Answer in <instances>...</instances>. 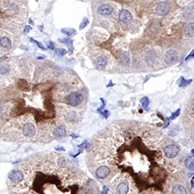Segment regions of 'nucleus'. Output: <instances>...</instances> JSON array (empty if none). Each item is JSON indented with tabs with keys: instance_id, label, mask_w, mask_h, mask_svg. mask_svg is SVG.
<instances>
[{
	"instance_id": "nucleus-1",
	"label": "nucleus",
	"mask_w": 194,
	"mask_h": 194,
	"mask_svg": "<svg viewBox=\"0 0 194 194\" xmlns=\"http://www.w3.org/2000/svg\"><path fill=\"white\" fill-rule=\"evenodd\" d=\"M83 100V96L79 92H73L67 97V101L72 106L79 105Z\"/></svg>"
},
{
	"instance_id": "nucleus-2",
	"label": "nucleus",
	"mask_w": 194,
	"mask_h": 194,
	"mask_svg": "<svg viewBox=\"0 0 194 194\" xmlns=\"http://www.w3.org/2000/svg\"><path fill=\"white\" fill-rule=\"evenodd\" d=\"M178 57H179V54L177 53V51L174 50V49H171V50H168V52L165 53L164 61L168 65H171V64L177 61Z\"/></svg>"
},
{
	"instance_id": "nucleus-3",
	"label": "nucleus",
	"mask_w": 194,
	"mask_h": 194,
	"mask_svg": "<svg viewBox=\"0 0 194 194\" xmlns=\"http://www.w3.org/2000/svg\"><path fill=\"white\" fill-rule=\"evenodd\" d=\"M8 178L12 182L18 183L23 179V173L20 170H12L8 174Z\"/></svg>"
},
{
	"instance_id": "nucleus-4",
	"label": "nucleus",
	"mask_w": 194,
	"mask_h": 194,
	"mask_svg": "<svg viewBox=\"0 0 194 194\" xmlns=\"http://www.w3.org/2000/svg\"><path fill=\"white\" fill-rule=\"evenodd\" d=\"M170 10V5L167 2H162L160 3L159 4L156 6V14H158L159 16H165L167 15Z\"/></svg>"
},
{
	"instance_id": "nucleus-5",
	"label": "nucleus",
	"mask_w": 194,
	"mask_h": 194,
	"mask_svg": "<svg viewBox=\"0 0 194 194\" xmlns=\"http://www.w3.org/2000/svg\"><path fill=\"white\" fill-rule=\"evenodd\" d=\"M179 152V148L176 145H169L165 149V154L168 158H174Z\"/></svg>"
},
{
	"instance_id": "nucleus-6",
	"label": "nucleus",
	"mask_w": 194,
	"mask_h": 194,
	"mask_svg": "<svg viewBox=\"0 0 194 194\" xmlns=\"http://www.w3.org/2000/svg\"><path fill=\"white\" fill-rule=\"evenodd\" d=\"M23 133L26 137H32L35 133V126L32 124L29 123L23 125Z\"/></svg>"
},
{
	"instance_id": "nucleus-7",
	"label": "nucleus",
	"mask_w": 194,
	"mask_h": 194,
	"mask_svg": "<svg viewBox=\"0 0 194 194\" xmlns=\"http://www.w3.org/2000/svg\"><path fill=\"white\" fill-rule=\"evenodd\" d=\"M119 19L124 23H130L132 20V16L130 12L127 10H122L119 13Z\"/></svg>"
},
{
	"instance_id": "nucleus-8",
	"label": "nucleus",
	"mask_w": 194,
	"mask_h": 194,
	"mask_svg": "<svg viewBox=\"0 0 194 194\" xmlns=\"http://www.w3.org/2000/svg\"><path fill=\"white\" fill-rule=\"evenodd\" d=\"M113 9L110 4H101L97 8V12L102 16H109L112 13Z\"/></svg>"
},
{
	"instance_id": "nucleus-9",
	"label": "nucleus",
	"mask_w": 194,
	"mask_h": 194,
	"mask_svg": "<svg viewBox=\"0 0 194 194\" xmlns=\"http://www.w3.org/2000/svg\"><path fill=\"white\" fill-rule=\"evenodd\" d=\"M110 174V169L106 166H101L96 170V175L99 179H105Z\"/></svg>"
},
{
	"instance_id": "nucleus-10",
	"label": "nucleus",
	"mask_w": 194,
	"mask_h": 194,
	"mask_svg": "<svg viewBox=\"0 0 194 194\" xmlns=\"http://www.w3.org/2000/svg\"><path fill=\"white\" fill-rule=\"evenodd\" d=\"M129 191V184L127 181L120 183L117 186V193L118 194H127Z\"/></svg>"
},
{
	"instance_id": "nucleus-11",
	"label": "nucleus",
	"mask_w": 194,
	"mask_h": 194,
	"mask_svg": "<svg viewBox=\"0 0 194 194\" xmlns=\"http://www.w3.org/2000/svg\"><path fill=\"white\" fill-rule=\"evenodd\" d=\"M185 35L192 37L194 35V23H191L187 24L185 28Z\"/></svg>"
},
{
	"instance_id": "nucleus-12",
	"label": "nucleus",
	"mask_w": 194,
	"mask_h": 194,
	"mask_svg": "<svg viewBox=\"0 0 194 194\" xmlns=\"http://www.w3.org/2000/svg\"><path fill=\"white\" fill-rule=\"evenodd\" d=\"M54 135L58 138H61L66 135V130L63 126H59L54 130Z\"/></svg>"
},
{
	"instance_id": "nucleus-13",
	"label": "nucleus",
	"mask_w": 194,
	"mask_h": 194,
	"mask_svg": "<svg viewBox=\"0 0 194 194\" xmlns=\"http://www.w3.org/2000/svg\"><path fill=\"white\" fill-rule=\"evenodd\" d=\"M185 167L188 168V169H190V170H192V171H193L194 170V155H191V156H189V157H187L186 160H185Z\"/></svg>"
},
{
	"instance_id": "nucleus-14",
	"label": "nucleus",
	"mask_w": 194,
	"mask_h": 194,
	"mask_svg": "<svg viewBox=\"0 0 194 194\" xmlns=\"http://www.w3.org/2000/svg\"><path fill=\"white\" fill-rule=\"evenodd\" d=\"M0 45L3 47V48H10L11 47V42L8 37H1L0 39Z\"/></svg>"
},
{
	"instance_id": "nucleus-15",
	"label": "nucleus",
	"mask_w": 194,
	"mask_h": 194,
	"mask_svg": "<svg viewBox=\"0 0 194 194\" xmlns=\"http://www.w3.org/2000/svg\"><path fill=\"white\" fill-rule=\"evenodd\" d=\"M173 193L174 194H186V190L184 186L182 185H175L173 189Z\"/></svg>"
},
{
	"instance_id": "nucleus-16",
	"label": "nucleus",
	"mask_w": 194,
	"mask_h": 194,
	"mask_svg": "<svg viewBox=\"0 0 194 194\" xmlns=\"http://www.w3.org/2000/svg\"><path fill=\"white\" fill-rule=\"evenodd\" d=\"M106 63H107V60H106L105 57L100 56V57L97 58V65L99 68H105L106 66Z\"/></svg>"
},
{
	"instance_id": "nucleus-17",
	"label": "nucleus",
	"mask_w": 194,
	"mask_h": 194,
	"mask_svg": "<svg viewBox=\"0 0 194 194\" xmlns=\"http://www.w3.org/2000/svg\"><path fill=\"white\" fill-rule=\"evenodd\" d=\"M141 104L142 107L145 109V110H149V97H142L141 99Z\"/></svg>"
},
{
	"instance_id": "nucleus-18",
	"label": "nucleus",
	"mask_w": 194,
	"mask_h": 194,
	"mask_svg": "<svg viewBox=\"0 0 194 194\" xmlns=\"http://www.w3.org/2000/svg\"><path fill=\"white\" fill-rule=\"evenodd\" d=\"M193 82V80H185L184 77H181L180 78V82H179V86L180 87H185V86H187L188 85H190L191 83Z\"/></svg>"
},
{
	"instance_id": "nucleus-19",
	"label": "nucleus",
	"mask_w": 194,
	"mask_h": 194,
	"mask_svg": "<svg viewBox=\"0 0 194 194\" xmlns=\"http://www.w3.org/2000/svg\"><path fill=\"white\" fill-rule=\"evenodd\" d=\"M61 32L63 34H66L67 35H72L76 33V30L74 29H69V28H65L62 29Z\"/></svg>"
},
{
	"instance_id": "nucleus-20",
	"label": "nucleus",
	"mask_w": 194,
	"mask_h": 194,
	"mask_svg": "<svg viewBox=\"0 0 194 194\" xmlns=\"http://www.w3.org/2000/svg\"><path fill=\"white\" fill-rule=\"evenodd\" d=\"M30 42H34V43H35V44L37 45V46H38L40 48H42V49H43V50H45V49H46L44 46L40 42H38V41H35V40H34L33 38H30Z\"/></svg>"
},
{
	"instance_id": "nucleus-21",
	"label": "nucleus",
	"mask_w": 194,
	"mask_h": 194,
	"mask_svg": "<svg viewBox=\"0 0 194 194\" xmlns=\"http://www.w3.org/2000/svg\"><path fill=\"white\" fill-rule=\"evenodd\" d=\"M88 23H89L88 19H87V18H84V19H83V21H82V23H80V29H84L85 27H86V25H87V24H88Z\"/></svg>"
},
{
	"instance_id": "nucleus-22",
	"label": "nucleus",
	"mask_w": 194,
	"mask_h": 194,
	"mask_svg": "<svg viewBox=\"0 0 194 194\" xmlns=\"http://www.w3.org/2000/svg\"><path fill=\"white\" fill-rule=\"evenodd\" d=\"M179 113H180V109H178V110H177L174 113H173V114H172V116L169 117V119H171V120H174V119H175L176 117H178V116H179Z\"/></svg>"
},
{
	"instance_id": "nucleus-23",
	"label": "nucleus",
	"mask_w": 194,
	"mask_h": 194,
	"mask_svg": "<svg viewBox=\"0 0 194 194\" xmlns=\"http://www.w3.org/2000/svg\"><path fill=\"white\" fill-rule=\"evenodd\" d=\"M67 53V50H66V49H64V48H57V49H56V53H57V54H59V55H61V56L65 55V54H66Z\"/></svg>"
},
{
	"instance_id": "nucleus-24",
	"label": "nucleus",
	"mask_w": 194,
	"mask_h": 194,
	"mask_svg": "<svg viewBox=\"0 0 194 194\" xmlns=\"http://www.w3.org/2000/svg\"><path fill=\"white\" fill-rule=\"evenodd\" d=\"M8 71V67L5 66V65H2V66H0V72L1 73H5L6 72Z\"/></svg>"
},
{
	"instance_id": "nucleus-25",
	"label": "nucleus",
	"mask_w": 194,
	"mask_h": 194,
	"mask_svg": "<svg viewBox=\"0 0 194 194\" xmlns=\"http://www.w3.org/2000/svg\"><path fill=\"white\" fill-rule=\"evenodd\" d=\"M78 147H80V148H82V149H88L89 147H90V144L87 143V141H86L84 143H82V144H80L79 145Z\"/></svg>"
},
{
	"instance_id": "nucleus-26",
	"label": "nucleus",
	"mask_w": 194,
	"mask_h": 194,
	"mask_svg": "<svg viewBox=\"0 0 194 194\" xmlns=\"http://www.w3.org/2000/svg\"><path fill=\"white\" fill-rule=\"evenodd\" d=\"M194 58V50H193L191 53H190V54L185 58V61H190V60H192V59H193Z\"/></svg>"
},
{
	"instance_id": "nucleus-27",
	"label": "nucleus",
	"mask_w": 194,
	"mask_h": 194,
	"mask_svg": "<svg viewBox=\"0 0 194 194\" xmlns=\"http://www.w3.org/2000/svg\"><path fill=\"white\" fill-rule=\"evenodd\" d=\"M102 114H103V116H105V118H108V116H110V112L108 111H103L102 112H101Z\"/></svg>"
},
{
	"instance_id": "nucleus-28",
	"label": "nucleus",
	"mask_w": 194,
	"mask_h": 194,
	"mask_svg": "<svg viewBox=\"0 0 194 194\" xmlns=\"http://www.w3.org/2000/svg\"><path fill=\"white\" fill-rule=\"evenodd\" d=\"M48 48L49 49H54V46H53V43L52 42H49L48 43Z\"/></svg>"
},
{
	"instance_id": "nucleus-29",
	"label": "nucleus",
	"mask_w": 194,
	"mask_h": 194,
	"mask_svg": "<svg viewBox=\"0 0 194 194\" xmlns=\"http://www.w3.org/2000/svg\"><path fill=\"white\" fill-rule=\"evenodd\" d=\"M30 29H31V27L26 26L25 27V29H24V33H25V34H27L28 32H29V31H30Z\"/></svg>"
},
{
	"instance_id": "nucleus-30",
	"label": "nucleus",
	"mask_w": 194,
	"mask_h": 194,
	"mask_svg": "<svg viewBox=\"0 0 194 194\" xmlns=\"http://www.w3.org/2000/svg\"><path fill=\"white\" fill-rule=\"evenodd\" d=\"M108 193V188L106 186H104V189H103V192H102V194H107Z\"/></svg>"
},
{
	"instance_id": "nucleus-31",
	"label": "nucleus",
	"mask_w": 194,
	"mask_h": 194,
	"mask_svg": "<svg viewBox=\"0 0 194 194\" xmlns=\"http://www.w3.org/2000/svg\"><path fill=\"white\" fill-rule=\"evenodd\" d=\"M55 149L60 150V151H65V149H64V148H61V147H55Z\"/></svg>"
},
{
	"instance_id": "nucleus-32",
	"label": "nucleus",
	"mask_w": 194,
	"mask_h": 194,
	"mask_svg": "<svg viewBox=\"0 0 194 194\" xmlns=\"http://www.w3.org/2000/svg\"><path fill=\"white\" fill-rule=\"evenodd\" d=\"M2 111H3V109H2V107L0 106V116H1V115H2Z\"/></svg>"
},
{
	"instance_id": "nucleus-33",
	"label": "nucleus",
	"mask_w": 194,
	"mask_h": 194,
	"mask_svg": "<svg viewBox=\"0 0 194 194\" xmlns=\"http://www.w3.org/2000/svg\"><path fill=\"white\" fill-rule=\"evenodd\" d=\"M192 186L194 187V183H193V180H192Z\"/></svg>"
},
{
	"instance_id": "nucleus-34",
	"label": "nucleus",
	"mask_w": 194,
	"mask_h": 194,
	"mask_svg": "<svg viewBox=\"0 0 194 194\" xmlns=\"http://www.w3.org/2000/svg\"><path fill=\"white\" fill-rule=\"evenodd\" d=\"M29 23H31V24H32V23H33V22H32V19H29Z\"/></svg>"
},
{
	"instance_id": "nucleus-35",
	"label": "nucleus",
	"mask_w": 194,
	"mask_h": 194,
	"mask_svg": "<svg viewBox=\"0 0 194 194\" xmlns=\"http://www.w3.org/2000/svg\"><path fill=\"white\" fill-rule=\"evenodd\" d=\"M72 137H78V135H72Z\"/></svg>"
},
{
	"instance_id": "nucleus-36",
	"label": "nucleus",
	"mask_w": 194,
	"mask_h": 194,
	"mask_svg": "<svg viewBox=\"0 0 194 194\" xmlns=\"http://www.w3.org/2000/svg\"><path fill=\"white\" fill-rule=\"evenodd\" d=\"M192 153L193 154V155H194V149H192Z\"/></svg>"
},
{
	"instance_id": "nucleus-37",
	"label": "nucleus",
	"mask_w": 194,
	"mask_h": 194,
	"mask_svg": "<svg viewBox=\"0 0 194 194\" xmlns=\"http://www.w3.org/2000/svg\"><path fill=\"white\" fill-rule=\"evenodd\" d=\"M193 180H194V176H193Z\"/></svg>"
},
{
	"instance_id": "nucleus-38",
	"label": "nucleus",
	"mask_w": 194,
	"mask_h": 194,
	"mask_svg": "<svg viewBox=\"0 0 194 194\" xmlns=\"http://www.w3.org/2000/svg\"><path fill=\"white\" fill-rule=\"evenodd\" d=\"M193 194H194V192H193Z\"/></svg>"
},
{
	"instance_id": "nucleus-39",
	"label": "nucleus",
	"mask_w": 194,
	"mask_h": 194,
	"mask_svg": "<svg viewBox=\"0 0 194 194\" xmlns=\"http://www.w3.org/2000/svg\"><path fill=\"white\" fill-rule=\"evenodd\" d=\"M193 110H194V108H193Z\"/></svg>"
}]
</instances>
